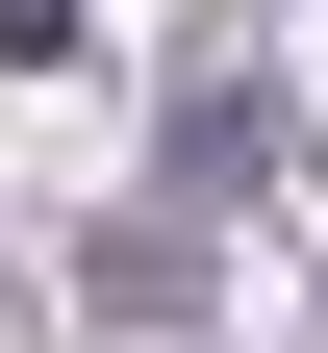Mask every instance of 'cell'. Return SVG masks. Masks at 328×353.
<instances>
[{
  "instance_id": "obj_1",
  "label": "cell",
  "mask_w": 328,
  "mask_h": 353,
  "mask_svg": "<svg viewBox=\"0 0 328 353\" xmlns=\"http://www.w3.org/2000/svg\"><path fill=\"white\" fill-rule=\"evenodd\" d=\"M0 76H76V0H0Z\"/></svg>"
}]
</instances>
